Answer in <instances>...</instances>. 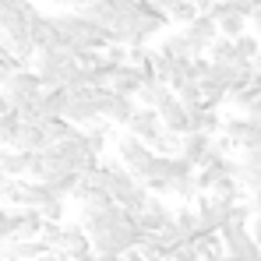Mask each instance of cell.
<instances>
[{
	"label": "cell",
	"instance_id": "7c38bea8",
	"mask_svg": "<svg viewBox=\"0 0 261 261\" xmlns=\"http://www.w3.org/2000/svg\"><path fill=\"white\" fill-rule=\"evenodd\" d=\"M141 85H145V74H141V67H134V64H124V67L113 74V82H110V92H113V95H124V99H138Z\"/></svg>",
	"mask_w": 261,
	"mask_h": 261
},
{
	"label": "cell",
	"instance_id": "4fadbf2b",
	"mask_svg": "<svg viewBox=\"0 0 261 261\" xmlns=\"http://www.w3.org/2000/svg\"><path fill=\"white\" fill-rule=\"evenodd\" d=\"M159 53L176 57V60H194V57H198L194 46H191V39L184 36V29H180V32H166V36L159 39Z\"/></svg>",
	"mask_w": 261,
	"mask_h": 261
},
{
	"label": "cell",
	"instance_id": "9a60e30c",
	"mask_svg": "<svg viewBox=\"0 0 261 261\" xmlns=\"http://www.w3.org/2000/svg\"><path fill=\"white\" fill-rule=\"evenodd\" d=\"M170 95H173V88H170V85H163V82H145L141 92H138V106H145V110H159Z\"/></svg>",
	"mask_w": 261,
	"mask_h": 261
},
{
	"label": "cell",
	"instance_id": "d4e9b609",
	"mask_svg": "<svg viewBox=\"0 0 261 261\" xmlns=\"http://www.w3.org/2000/svg\"><path fill=\"white\" fill-rule=\"evenodd\" d=\"M251 29H254V36L261 39V7L254 11V18H251Z\"/></svg>",
	"mask_w": 261,
	"mask_h": 261
},
{
	"label": "cell",
	"instance_id": "7402d4cb",
	"mask_svg": "<svg viewBox=\"0 0 261 261\" xmlns=\"http://www.w3.org/2000/svg\"><path fill=\"white\" fill-rule=\"evenodd\" d=\"M145 4H148L152 11H159V14H166V18H170V11H173L176 0H145Z\"/></svg>",
	"mask_w": 261,
	"mask_h": 261
},
{
	"label": "cell",
	"instance_id": "6da1fadb",
	"mask_svg": "<svg viewBox=\"0 0 261 261\" xmlns=\"http://www.w3.org/2000/svg\"><path fill=\"white\" fill-rule=\"evenodd\" d=\"M88 240L95 247V254H127L141 244V229H138V219L124 212V208H106V212H95V216H82Z\"/></svg>",
	"mask_w": 261,
	"mask_h": 261
},
{
	"label": "cell",
	"instance_id": "83f0119b",
	"mask_svg": "<svg viewBox=\"0 0 261 261\" xmlns=\"http://www.w3.org/2000/svg\"><path fill=\"white\" fill-rule=\"evenodd\" d=\"M251 233H254V240H258V247H261V219L251 222Z\"/></svg>",
	"mask_w": 261,
	"mask_h": 261
},
{
	"label": "cell",
	"instance_id": "f1b7e54d",
	"mask_svg": "<svg viewBox=\"0 0 261 261\" xmlns=\"http://www.w3.org/2000/svg\"><path fill=\"white\" fill-rule=\"evenodd\" d=\"M251 67H254V74H258V78H261V53H258V57H254V60H251Z\"/></svg>",
	"mask_w": 261,
	"mask_h": 261
},
{
	"label": "cell",
	"instance_id": "ffe728a7",
	"mask_svg": "<svg viewBox=\"0 0 261 261\" xmlns=\"http://www.w3.org/2000/svg\"><path fill=\"white\" fill-rule=\"evenodd\" d=\"M194 18H198V7H194L191 0H176L173 11H170V21H173V25H180V29H187Z\"/></svg>",
	"mask_w": 261,
	"mask_h": 261
},
{
	"label": "cell",
	"instance_id": "5bb4252c",
	"mask_svg": "<svg viewBox=\"0 0 261 261\" xmlns=\"http://www.w3.org/2000/svg\"><path fill=\"white\" fill-rule=\"evenodd\" d=\"M18 152H46L49 148V138H46V127H36V124H25L18 141H14Z\"/></svg>",
	"mask_w": 261,
	"mask_h": 261
},
{
	"label": "cell",
	"instance_id": "603a6c76",
	"mask_svg": "<svg viewBox=\"0 0 261 261\" xmlns=\"http://www.w3.org/2000/svg\"><path fill=\"white\" fill-rule=\"evenodd\" d=\"M194 7H198V14H212V7H216L219 0H191Z\"/></svg>",
	"mask_w": 261,
	"mask_h": 261
},
{
	"label": "cell",
	"instance_id": "2e32d148",
	"mask_svg": "<svg viewBox=\"0 0 261 261\" xmlns=\"http://www.w3.org/2000/svg\"><path fill=\"white\" fill-rule=\"evenodd\" d=\"M173 95L180 99V102H184V106H187V110H194V106H205V102H201V82H198V78H187L184 85H176V88H173Z\"/></svg>",
	"mask_w": 261,
	"mask_h": 261
},
{
	"label": "cell",
	"instance_id": "8fae6325",
	"mask_svg": "<svg viewBox=\"0 0 261 261\" xmlns=\"http://www.w3.org/2000/svg\"><path fill=\"white\" fill-rule=\"evenodd\" d=\"M134 110H138V99H124V95H113V92L102 95V120H106V124L127 127Z\"/></svg>",
	"mask_w": 261,
	"mask_h": 261
},
{
	"label": "cell",
	"instance_id": "44dd1931",
	"mask_svg": "<svg viewBox=\"0 0 261 261\" xmlns=\"http://www.w3.org/2000/svg\"><path fill=\"white\" fill-rule=\"evenodd\" d=\"M39 216H43V222H64V216H67V201L64 198H53V201H46L43 208H36Z\"/></svg>",
	"mask_w": 261,
	"mask_h": 261
},
{
	"label": "cell",
	"instance_id": "3957f363",
	"mask_svg": "<svg viewBox=\"0 0 261 261\" xmlns=\"http://www.w3.org/2000/svg\"><path fill=\"white\" fill-rule=\"evenodd\" d=\"M117 159H120L138 180H145V176H148V166H152V159H155V152H152L141 138H134V134L124 130V134L117 138Z\"/></svg>",
	"mask_w": 261,
	"mask_h": 261
},
{
	"label": "cell",
	"instance_id": "9c48e42d",
	"mask_svg": "<svg viewBox=\"0 0 261 261\" xmlns=\"http://www.w3.org/2000/svg\"><path fill=\"white\" fill-rule=\"evenodd\" d=\"M212 18H216V25H219V36H226V39H240L247 32V25H251V18H244L240 11H233L229 0H219L216 7H212Z\"/></svg>",
	"mask_w": 261,
	"mask_h": 261
},
{
	"label": "cell",
	"instance_id": "30bf717a",
	"mask_svg": "<svg viewBox=\"0 0 261 261\" xmlns=\"http://www.w3.org/2000/svg\"><path fill=\"white\" fill-rule=\"evenodd\" d=\"M155 113H159V120H163V127H166V130H173V134H180V138L191 134V113H187V106H184L176 95H170Z\"/></svg>",
	"mask_w": 261,
	"mask_h": 261
},
{
	"label": "cell",
	"instance_id": "277c9868",
	"mask_svg": "<svg viewBox=\"0 0 261 261\" xmlns=\"http://www.w3.org/2000/svg\"><path fill=\"white\" fill-rule=\"evenodd\" d=\"M219 237H222V247H226L229 258L261 261V247H258V240H254V233H251V226H222Z\"/></svg>",
	"mask_w": 261,
	"mask_h": 261
},
{
	"label": "cell",
	"instance_id": "7a4b0ae2",
	"mask_svg": "<svg viewBox=\"0 0 261 261\" xmlns=\"http://www.w3.org/2000/svg\"><path fill=\"white\" fill-rule=\"evenodd\" d=\"M32 71L39 74V82H43L46 88H67L78 78L82 64H78V57L67 53V49H46V53H36Z\"/></svg>",
	"mask_w": 261,
	"mask_h": 261
},
{
	"label": "cell",
	"instance_id": "e0dca14e",
	"mask_svg": "<svg viewBox=\"0 0 261 261\" xmlns=\"http://www.w3.org/2000/svg\"><path fill=\"white\" fill-rule=\"evenodd\" d=\"M82 134H85V145L95 152V155H99V159H102V155H106V138H110L106 120H102V124H92V127H85Z\"/></svg>",
	"mask_w": 261,
	"mask_h": 261
},
{
	"label": "cell",
	"instance_id": "5b68a950",
	"mask_svg": "<svg viewBox=\"0 0 261 261\" xmlns=\"http://www.w3.org/2000/svg\"><path fill=\"white\" fill-rule=\"evenodd\" d=\"M173 212H176V208H170V205H166V198L148 194L145 208H141L134 219H138V229H141V233H163V229L173 222Z\"/></svg>",
	"mask_w": 261,
	"mask_h": 261
},
{
	"label": "cell",
	"instance_id": "cb8c5ba5",
	"mask_svg": "<svg viewBox=\"0 0 261 261\" xmlns=\"http://www.w3.org/2000/svg\"><path fill=\"white\" fill-rule=\"evenodd\" d=\"M247 205H251L254 219H261V191H258V194H251V201H247Z\"/></svg>",
	"mask_w": 261,
	"mask_h": 261
},
{
	"label": "cell",
	"instance_id": "52a82bcc",
	"mask_svg": "<svg viewBox=\"0 0 261 261\" xmlns=\"http://www.w3.org/2000/svg\"><path fill=\"white\" fill-rule=\"evenodd\" d=\"M212 152H216V138L212 134H184V141H180V155L194 170H205L208 159H212Z\"/></svg>",
	"mask_w": 261,
	"mask_h": 261
},
{
	"label": "cell",
	"instance_id": "8992f818",
	"mask_svg": "<svg viewBox=\"0 0 261 261\" xmlns=\"http://www.w3.org/2000/svg\"><path fill=\"white\" fill-rule=\"evenodd\" d=\"M124 130H127V134H134V138H141L148 148H152V145L166 134L163 120H159V113H155V110H145V106H138V110H134V117H130V124Z\"/></svg>",
	"mask_w": 261,
	"mask_h": 261
},
{
	"label": "cell",
	"instance_id": "4316f807",
	"mask_svg": "<svg viewBox=\"0 0 261 261\" xmlns=\"http://www.w3.org/2000/svg\"><path fill=\"white\" fill-rule=\"evenodd\" d=\"M36 261H67V258H64V254H57V251H46L43 258H36Z\"/></svg>",
	"mask_w": 261,
	"mask_h": 261
},
{
	"label": "cell",
	"instance_id": "ba28073f",
	"mask_svg": "<svg viewBox=\"0 0 261 261\" xmlns=\"http://www.w3.org/2000/svg\"><path fill=\"white\" fill-rule=\"evenodd\" d=\"M184 36L191 39V46H194V53H198V57H205V53L212 49V43L219 39V25H216V18H212V14H198V18L184 29Z\"/></svg>",
	"mask_w": 261,
	"mask_h": 261
},
{
	"label": "cell",
	"instance_id": "484cf974",
	"mask_svg": "<svg viewBox=\"0 0 261 261\" xmlns=\"http://www.w3.org/2000/svg\"><path fill=\"white\" fill-rule=\"evenodd\" d=\"M124 261H148V258H145V251H138V247H134V251L124 254Z\"/></svg>",
	"mask_w": 261,
	"mask_h": 261
},
{
	"label": "cell",
	"instance_id": "ac0fdd59",
	"mask_svg": "<svg viewBox=\"0 0 261 261\" xmlns=\"http://www.w3.org/2000/svg\"><path fill=\"white\" fill-rule=\"evenodd\" d=\"M208 60H219V64H237L240 57H237V43L233 39H226V36H219L212 49H208Z\"/></svg>",
	"mask_w": 261,
	"mask_h": 261
},
{
	"label": "cell",
	"instance_id": "d6986e66",
	"mask_svg": "<svg viewBox=\"0 0 261 261\" xmlns=\"http://www.w3.org/2000/svg\"><path fill=\"white\" fill-rule=\"evenodd\" d=\"M233 43H237V57H240V60H247V64L261 53V39L254 36V32H244V36H240V39H233Z\"/></svg>",
	"mask_w": 261,
	"mask_h": 261
}]
</instances>
